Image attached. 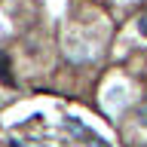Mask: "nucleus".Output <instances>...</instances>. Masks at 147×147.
Listing matches in <instances>:
<instances>
[{"label": "nucleus", "mask_w": 147, "mask_h": 147, "mask_svg": "<svg viewBox=\"0 0 147 147\" xmlns=\"http://www.w3.org/2000/svg\"><path fill=\"white\" fill-rule=\"evenodd\" d=\"M67 129H71V132H74L77 138H83V141H86L89 147H110V144H107V141H104L101 135H95V132H92L89 126H83V123H80L77 117H67Z\"/></svg>", "instance_id": "1"}, {"label": "nucleus", "mask_w": 147, "mask_h": 147, "mask_svg": "<svg viewBox=\"0 0 147 147\" xmlns=\"http://www.w3.org/2000/svg\"><path fill=\"white\" fill-rule=\"evenodd\" d=\"M0 80L6 83V86H12V74H9V58L3 52H0Z\"/></svg>", "instance_id": "2"}, {"label": "nucleus", "mask_w": 147, "mask_h": 147, "mask_svg": "<svg viewBox=\"0 0 147 147\" xmlns=\"http://www.w3.org/2000/svg\"><path fill=\"white\" fill-rule=\"evenodd\" d=\"M135 117H138V123H141V126H147V101H141V104L135 107Z\"/></svg>", "instance_id": "3"}, {"label": "nucleus", "mask_w": 147, "mask_h": 147, "mask_svg": "<svg viewBox=\"0 0 147 147\" xmlns=\"http://www.w3.org/2000/svg\"><path fill=\"white\" fill-rule=\"evenodd\" d=\"M138 34L147 37V12H141V18H138Z\"/></svg>", "instance_id": "4"}]
</instances>
